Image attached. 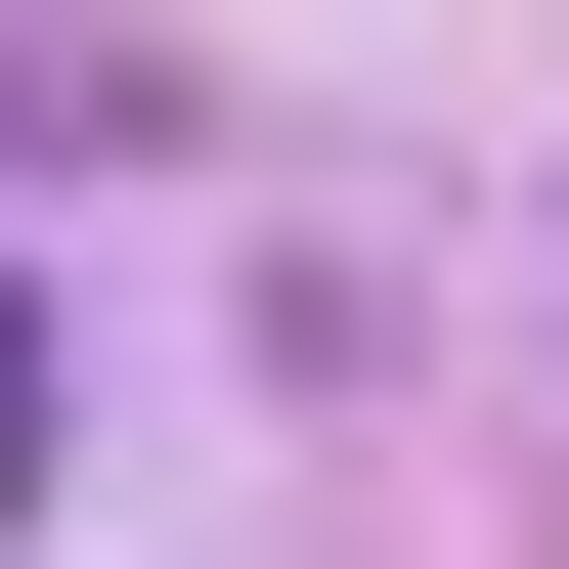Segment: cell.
Segmentation results:
<instances>
[{
	"mask_svg": "<svg viewBox=\"0 0 569 569\" xmlns=\"http://www.w3.org/2000/svg\"><path fill=\"white\" fill-rule=\"evenodd\" d=\"M0 482H44V307H0Z\"/></svg>",
	"mask_w": 569,
	"mask_h": 569,
	"instance_id": "1",
	"label": "cell"
}]
</instances>
